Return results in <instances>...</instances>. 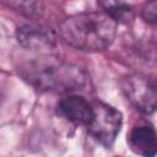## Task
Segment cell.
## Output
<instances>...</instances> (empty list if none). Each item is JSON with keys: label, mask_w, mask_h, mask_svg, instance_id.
Wrapping results in <instances>:
<instances>
[{"label": "cell", "mask_w": 157, "mask_h": 157, "mask_svg": "<svg viewBox=\"0 0 157 157\" xmlns=\"http://www.w3.org/2000/svg\"><path fill=\"white\" fill-rule=\"evenodd\" d=\"M142 18L150 23L157 26V1H148L141 9Z\"/></svg>", "instance_id": "cell-10"}, {"label": "cell", "mask_w": 157, "mask_h": 157, "mask_svg": "<svg viewBox=\"0 0 157 157\" xmlns=\"http://www.w3.org/2000/svg\"><path fill=\"white\" fill-rule=\"evenodd\" d=\"M58 113L75 125H88L92 118V103L83 97L69 94L58 102Z\"/></svg>", "instance_id": "cell-6"}, {"label": "cell", "mask_w": 157, "mask_h": 157, "mask_svg": "<svg viewBox=\"0 0 157 157\" xmlns=\"http://www.w3.org/2000/svg\"><path fill=\"white\" fill-rule=\"evenodd\" d=\"M126 99L142 114L157 112V81L144 74H130L121 80Z\"/></svg>", "instance_id": "cell-4"}, {"label": "cell", "mask_w": 157, "mask_h": 157, "mask_svg": "<svg viewBox=\"0 0 157 157\" xmlns=\"http://www.w3.org/2000/svg\"><path fill=\"white\" fill-rule=\"evenodd\" d=\"M16 39L21 47L31 52L48 53L56 44V33L50 27L27 23L16 29Z\"/></svg>", "instance_id": "cell-5"}, {"label": "cell", "mask_w": 157, "mask_h": 157, "mask_svg": "<svg viewBox=\"0 0 157 157\" xmlns=\"http://www.w3.org/2000/svg\"><path fill=\"white\" fill-rule=\"evenodd\" d=\"M5 4L29 18H39L44 13V4L42 1H5Z\"/></svg>", "instance_id": "cell-9"}, {"label": "cell", "mask_w": 157, "mask_h": 157, "mask_svg": "<svg viewBox=\"0 0 157 157\" xmlns=\"http://www.w3.org/2000/svg\"><path fill=\"white\" fill-rule=\"evenodd\" d=\"M123 125V115L114 107L102 101L92 103V118L87 125L90 135L101 145L113 146Z\"/></svg>", "instance_id": "cell-3"}, {"label": "cell", "mask_w": 157, "mask_h": 157, "mask_svg": "<svg viewBox=\"0 0 157 157\" xmlns=\"http://www.w3.org/2000/svg\"><path fill=\"white\" fill-rule=\"evenodd\" d=\"M128 144L131 151L141 157L157 156V131L151 125L134 126L128 136Z\"/></svg>", "instance_id": "cell-7"}, {"label": "cell", "mask_w": 157, "mask_h": 157, "mask_svg": "<svg viewBox=\"0 0 157 157\" xmlns=\"http://www.w3.org/2000/svg\"><path fill=\"white\" fill-rule=\"evenodd\" d=\"M20 75L31 86L43 92L74 93L85 90L88 83L85 70L49 56L26 63L20 69Z\"/></svg>", "instance_id": "cell-2"}, {"label": "cell", "mask_w": 157, "mask_h": 157, "mask_svg": "<svg viewBox=\"0 0 157 157\" xmlns=\"http://www.w3.org/2000/svg\"><path fill=\"white\" fill-rule=\"evenodd\" d=\"M98 5L103 9V11L110 16L117 23H129L134 18V10L132 6L128 2L123 1H99Z\"/></svg>", "instance_id": "cell-8"}, {"label": "cell", "mask_w": 157, "mask_h": 157, "mask_svg": "<svg viewBox=\"0 0 157 157\" xmlns=\"http://www.w3.org/2000/svg\"><path fill=\"white\" fill-rule=\"evenodd\" d=\"M118 23L104 11L80 12L65 17L59 27L61 38L83 52H101L117 37Z\"/></svg>", "instance_id": "cell-1"}]
</instances>
